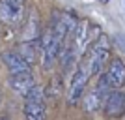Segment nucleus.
<instances>
[{
  "instance_id": "39448f33",
  "label": "nucleus",
  "mask_w": 125,
  "mask_h": 120,
  "mask_svg": "<svg viewBox=\"0 0 125 120\" xmlns=\"http://www.w3.org/2000/svg\"><path fill=\"white\" fill-rule=\"evenodd\" d=\"M26 13V0H0V23L19 26Z\"/></svg>"
},
{
  "instance_id": "2eb2a0df",
  "label": "nucleus",
  "mask_w": 125,
  "mask_h": 120,
  "mask_svg": "<svg viewBox=\"0 0 125 120\" xmlns=\"http://www.w3.org/2000/svg\"><path fill=\"white\" fill-rule=\"evenodd\" d=\"M101 2H103V4H106V2H108V0H101Z\"/></svg>"
},
{
  "instance_id": "9d476101",
  "label": "nucleus",
  "mask_w": 125,
  "mask_h": 120,
  "mask_svg": "<svg viewBox=\"0 0 125 120\" xmlns=\"http://www.w3.org/2000/svg\"><path fill=\"white\" fill-rule=\"evenodd\" d=\"M104 98H106V94H104L103 90H99L97 86H95V88H92L88 94L84 96V99H82L84 111H86V113H95L99 107H103Z\"/></svg>"
},
{
  "instance_id": "f03ea898",
  "label": "nucleus",
  "mask_w": 125,
  "mask_h": 120,
  "mask_svg": "<svg viewBox=\"0 0 125 120\" xmlns=\"http://www.w3.org/2000/svg\"><path fill=\"white\" fill-rule=\"evenodd\" d=\"M63 49V41L54 34L51 26L41 34V41H39V51H41V64L43 68H52V64L60 58V53Z\"/></svg>"
},
{
  "instance_id": "6e6552de",
  "label": "nucleus",
  "mask_w": 125,
  "mask_h": 120,
  "mask_svg": "<svg viewBox=\"0 0 125 120\" xmlns=\"http://www.w3.org/2000/svg\"><path fill=\"white\" fill-rule=\"evenodd\" d=\"M106 79H108L112 90L121 88L125 84V62L121 58H112L106 68Z\"/></svg>"
},
{
  "instance_id": "423d86ee",
  "label": "nucleus",
  "mask_w": 125,
  "mask_h": 120,
  "mask_svg": "<svg viewBox=\"0 0 125 120\" xmlns=\"http://www.w3.org/2000/svg\"><path fill=\"white\" fill-rule=\"evenodd\" d=\"M103 113L108 118H118L125 113V94L120 90H110L103 101Z\"/></svg>"
},
{
  "instance_id": "20e7f679",
  "label": "nucleus",
  "mask_w": 125,
  "mask_h": 120,
  "mask_svg": "<svg viewBox=\"0 0 125 120\" xmlns=\"http://www.w3.org/2000/svg\"><path fill=\"white\" fill-rule=\"evenodd\" d=\"M90 75H92V73H90V69H88V64L82 60V62L78 64V68L75 69L71 81H69V88H67V103L69 105H77L78 101H80L84 90L88 86Z\"/></svg>"
},
{
  "instance_id": "f8f14e48",
  "label": "nucleus",
  "mask_w": 125,
  "mask_h": 120,
  "mask_svg": "<svg viewBox=\"0 0 125 120\" xmlns=\"http://www.w3.org/2000/svg\"><path fill=\"white\" fill-rule=\"evenodd\" d=\"M37 45H39L37 40H24V41L19 45V53L32 64V62H34V58H36V54H37Z\"/></svg>"
},
{
  "instance_id": "1a4fd4ad",
  "label": "nucleus",
  "mask_w": 125,
  "mask_h": 120,
  "mask_svg": "<svg viewBox=\"0 0 125 120\" xmlns=\"http://www.w3.org/2000/svg\"><path fill=\"white\" fill-rule=\"evenodd\" d=\"M8 84H10L11 90H15L17 94L26 96L28 90L34 86V75L30 71H22V73H13L10 79H8Z\"/></svg>"
},
{
  "instance_id": "9b49d317",
  "label": "nucleus",
  "mask_w": 125,
  "mask_h": 120,
  "mask_svg": "<svg viewBox=\"0 0 125 120\" xmlns=\"http://www.w3.org/2000/svg\"><path fill=\"white\" fill-rule=\"evenodd\" d=\"M22 113L26 120H45V101H24Z\"/></svg>"
},
{
  "instance_id": "ddd939ff",
  "label": "nucleus",
  "mask_w": 125,
  "mask_h": 120,
  "mask_svg": "<svg viewBox=\"0 0 125 120\" xmlns=\"http://www.w3.org/2000/svg\"><path fill=\"white\" fill-rule=\"evenodd\" d=\"M45 96H47V90L39 86V84H34L30 90H28V94L24 96L26 101H45Z\"/></svg>"
},
{
  "instance_id": "f257e3e1",
  "label": "nucleus",
  "mask_w": 125,
  "mask_h": 120,
  "mask_svg": "<svg viewBox=\"0 0 125 120\" xmlns=\"http://www.w3.org/2000/svg\"><path fill=\"white\" fill-rule=\"evenodd\" d=\"M108 56H110V41L104 34H101L94 41V45L88 49V54L84 58V62L88 64L90 73H92V75H99V73L103 71Z\"/></svg>"
},
{
  "instance_id": "7ed1b4c3",
  "label": "nucleus",
  "mask_w": 125,
  "mask_h": 120,
  "mask_svg": "<svg viewBox=\"0 0 125 120\" xmlns=\"http://www.w3.org/2000/svg\"><path fill=\"white\" fill-rule=\"evenodd\" d=\"M99 28L94 25L92 21H78L77 28H75L73 32V45L75 49H77L78 54H84V53L88 51L92 45H94V41L99 38Z\"/></svg>"
},
{
  "instance_id": "0eeeda50",
  "label": "nucleus",
  "mask_w": 125,
  "mask_h": 120,
  "mask_svg": "<svg viewBox=\"0 0 125 120\" xmlns=\"http://www.w3.org/2000/svg\"><path fill=\"white\" fill-rule=\"evenodd\" d=\"M2 62H4L6 68L10 69L11 75H13V73L30 71V62H28L19 51H6L4 54H2Z\"/></svg>"
},
{
  "instance_id": "dca6fc26",
  "label": "nucleus",
  "mask_w": 125,
  "mask_h": 120,
  "mask_svg": "<svg viewBox=\"0 0 125 120\" xmlns=\"http://www.w3.org/2000/svg\"><path fill=\"white\" fill-rule=\"evenodd\" d=\"M0 103H2V92H0Z\"/></svg>"
},
{
  "instance_id": "4468645a",
  "label": "nucleus",
  "mask_w": 125,
  "mask_h": 120,
  "mask_svg": "<svg viewBox=\"0 0 125 120\" xmlns=\"http://www.w3.org/2000/svg\"><path fill=\"white\" fill-rule=\"evenodd\" d=\"M0 120H10V118H8V116H0Z\"/></svg>"
}]
</instances>
